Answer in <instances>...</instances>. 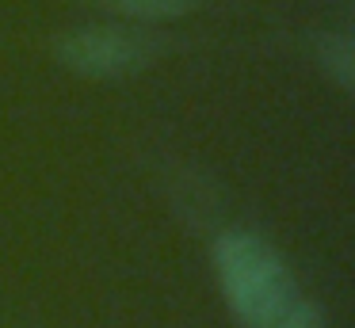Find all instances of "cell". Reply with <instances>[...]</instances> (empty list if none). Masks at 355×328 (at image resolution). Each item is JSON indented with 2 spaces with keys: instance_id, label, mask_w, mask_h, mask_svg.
<instances>
[{
  "instance_id": "obj_2",
  "label": "cell",
  "mask_w": 355,
  "mask_h": 328,
  "mask_svg": "<svg viewBox=\"0 0 355 328\" xmlns=\"http://www.w3.org/2000/svg\"><path fill=\"white\" fill-rule=\"evenodd\" d=\"M161 38L141 35L126 27H80L54 38V58L69 73L88 80H119V76L141 73L157 58Z\"/></svg>"
},
{
  "instance_id": "obj_1",
  "label": "cell",
  "mask_w": 355,
  "mask_h": 328,
  "mask_svg": "<svg viewBox=\"0 0 355 328\" xmlns=\"http://www.w3.org/2000/svg\"><path fill=\"white\" fill-rule=\"evenodd\" d=\"M214 267L233 317L248 328H263L279 317L294 294V279L279 252L252 233H222L214 244Z\"/></svg>"
},
{
  "instance_id": "obj_4",
  "label": "cell",
  "mask_w": 355,
  "mask_h": 328,
  "mask_svg": "<svg viewBox=\"0 0 355 328\" xmlns=\"http://www.w3.org/2000/svg\"><path fill=\"white\" fill-rule=\"evenodd\" d=\"M111 12L126 15V19H141V23H157V19H180L187 15L199 0H103Z\"/></svg>"
},
{
  "instance_id": "obj_3",
  "label": "cell",
  "mask_w": 355,
  "mask_h": 328,
  "mask_svg": "<svg viewBox=\"0 0 355 328\" xmlns=\"http://www.w3.org/2000/svg\"><path fill=\"white\" fill-rule=\"evenodd\" d=\"M317 61L344 92L355 88V46L347 35H321L317 38Z\"/></svg>"
},
{
  "instance_id": "obj_5",
  "label": "cell",
  "mask_w": 355,
  "mask_h": 328,
  "mask_svg": "<svg viewBox=\"0 0 355 328\" xmlns=\"http://www.w3.org/2000/svg\"><path fill=\"white\" fill-rule=\"evenodd\" d=\"M263 328H324V325H321V313H317L309 302H291L271 325H263Z\"/></svg>"
}]
</instances>
